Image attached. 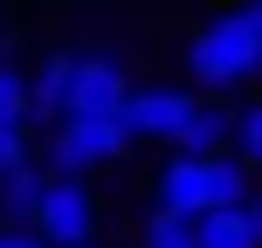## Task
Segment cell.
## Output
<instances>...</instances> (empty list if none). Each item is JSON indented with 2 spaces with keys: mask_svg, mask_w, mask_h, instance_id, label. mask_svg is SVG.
Listing matches in <instances>:
<instances>
[{
  "mask_svg": "<svg viewBox=\"0 0 262 248\" xmlns=\"http://www.w3.org/2000/svg\"><path fill=\"white\" fill-rule=\"evenodd\" d=\"M249 207V166L242 159H166L159 172V214L207 221V214Z\"/></svg>",
  "mask_w": 262,
  "mask_h": 248,
  "instance_id": "1",
  "label": "cell"
},
{
  "mask_svg": "<svg viewBox=\"0 0 262 248\" xmlns=\"http://www.w3.org/2000/svg\"><path fill=\"white\" fill-rule=\"evenodd\" d=\"M186 69H193V83H249L262 76V35L249 14H221V21H207L193 41H186Z\"/></svg>",
  "mask_w": 262,
  "mask_h": 248,
  "instance_id": "2",
  "label": "cell"
},
{
  "mask_svg": "<svg viewBox=\"0 0 262 248\" xmlns=\"http://www.w3.org/2000/svg\"><path fill=\"white\" fill-rule=\"evenodd\" d=\"M124 152H131V138H124L118 118H104V124L69 118V124H55V138H49V166H55V179H90L97 166H118Z\"/></svg>",
  "mask_w": 262,
  "mask_h": 248,
  "instance_id": "3",
  "label": "cell"
},
{
  "mask_svg": "<svg viewBox=\"0 0 262 248\" xmlns=\"http://www.w3.org/2000/svg\"><path fill=\"white\" fill-rule=\"evenodd\" d=\"M35 235L49 248H90L97 241V200H90V186L83 179H55L49 200H41V214H35Z\"/></svg>",
  "mask_w": 262,
  "mask_h": 248,
  "instance_id": "4",
  "label": "cell"
},
{
  "mask_svg": "<svg viewBox=\"0 0 262 248\" xmlns=\"http://www.w3.org/2000/svg\"><path fill=\"white\" fill-rule=\"evenodd\" d=\"M193 104H200V97L172 90V83H145V90L124 97L118 124H124V138H180L186 118H193Z\"/></svg>",
  "mask_w": 262,
  "mask_h": 248,
  "instance_id": "5",
  "label": "cell"
},
{
  "mask_svg": "<svg viewBox=\"0 0 262 248\" xmlns=\"http://www.w3.org/2000/svg\"><path fill=\"white\" fill-rule=\"evenodd\" d=\"M124 97H131L124 69L104 62V55H83V62H76V90H69V118L104 124V118H118V110H124ZM69 118H62V124H69Z\"/></svg>",
  "mask_w": 262,
  "mask_h": 248,
  "instance_id": "6",
  "label": "cell"
},
{
  "mask_svg": "<svg viewBox=\"0 0 262 248\" xmlns=\"http://www.w3.org/2000/svg\"><path fill=\"white\" fill-rule=\"evenodd\" d=\"M172 145H180V159H228V145H235V110L193 104V118H186V131Z\"/></svg>",
  "mask_w": 262,
  "mask_h": 248,
  "instance_id": "7",
  "label": "cell"
},
{
  "mask_svg": "<svg viewBox=\"0 0 262 248\" xmlns=\"http://www.w3.org/2000/svg\"><path fill=\"white\" fill-rule=\"evenodd\" d=\"M49 186H55V172H41L35 159H28L21 172H7V179H0V214H7V221H21V228H35V214H41V200H49Z\"/></svg>",
  "mask_w": 262,
  "mask_h": 248,
  "instance_id": "8",
  "label": "cell"
},
{
  "mask_svg": "<svg viewBox=\"0 0 262 248\" xmlns=\"http://www.w3.org/2000/svg\"><path fill=\"white\" fill-rule=\"evenodd\" d=\"M76 62H83V55L55 49L49 62L35 69V118H55V124L69 118V90H76Z\"/></svg>",
  "mask_w": 262,
  "mask_h": 248,
  "instance_id": "9",
  "label": "cell"
},
{
  "mask_svg": "<svg viewBox=\"0 0 262 248\" xmlns=\"http://www.w3.org/2000/svg\"><path fill=\"white\" fill-rule=\"evenodd\" d=\"M193 248H255L249 235V214H207V221H193Z\"/></svg>",
  "mask_w": 262,
  "mask_h": 248,
  "instance_id": "10",
  "label": "cell"
},
{
  "mask_svg": "<svg viewBox=\"0 0 262 248\" xmlns=\"http://www.w3.org/2000/svg\"><path fill=\"white\" fill-rule=\"evenodd\" d=\"M28 110H35V83H28L21 69L0 62V131H7V124H28Z\"/></svg>",
  "mask_w": 262,
  "mask_h": 248,
  "instance_id": "11",
  "label": "cell"
},
{
  "mask_svg": "<svg viewBox=\"0 0 262 248\" xmlns=\"http://www.w3.org/2000/svg\"><path fill=\"white\" fill-rule=\"evenodd\" d=\"M235 159L242 166H262V97L235 110Z\"/></svg>",
  "mask_w": 262,
  "mask_h": 248,
  "instance_id": "12",
  "label": "cell"
},
{
  "mask_svg": "<svg viewBox=\"0 0 262 248\" xmlns=\"http://www.w3.org/2000/svg\"><path fill=\"white\" fill-rule=\"evenodd\" d=\"M145 248H193V221H180V214H152V221H145Z\"/></svg>",
  "mask_w": 262,
  "mask_h": 248,
  "instance_id": "13",
  "label": "cell"
},
{
  "mask_svg": "<svg viewBox=\"0 0 262 248\" xmlns=\"http://www.w3.org/2000/svg\"><path fill=\"white\" fill-rule=\"evenodd\" d=\"M21 166H28V131L7 124V131H0V179H7V172H21Z\"/></svg>",
  "mask_w": 262,
  "mask_h": 248,
  "instance_id": "14",
  "label": "cell"
},
{
  "mask_svg": "<svg viewBox=\"0 0 262 248\" xmlns=\"http://www.w3.org/2000/svg\"><path fill=\"white\" fill-rule=\"evenodd\" d=\"M0 248H49V241H41L35 228H7V235H0Z\"/></svg>",
  "mask_w": 262,
  "mask_h": 248,
  "instance_id": "15",
  "label": "cell"
},
{
  "mask_svg": "<svg viewBox=\"0 0 262 248\" xmlns=\"http://www.w3.org/2000/svg\"><path fill=\"white\" fill-rule=\"evenodd\" d=\"M242 214H249V235H255V248H262V193H249V207H242Z\"/></svg>",
  "mask_w": 262,
  "mask_h": 248,
  "instance_id": "16",
  "label": "cell"
},
{
  "mask_svg": "<svg viewBox=\"0 0 262 248\" xmlns=\"http://www.w3.org/2000/svg\"><path fill=\"white\" fill-rule=\"evenodd\" d=\"M242 14H249V21H255V35H262V7H242Z\"/></svg>",
  "mask_w": 262,
  "mask_h": 248,
  "instance_id": "17",
  "label": "cell"
},
{
  "mask_svg": "<svg viewBox=\"0 0 262 248\" xmlns=\"http://www.w3.org/2000/svg\"><path fill=\"white\" fill-rule=\"evenodd\" d=\"M0 221H7V214H0ZM0 235H7V228H0Z\"/></svg>",
  "mask_w": 262,
  "mask_h": 248,
  "instance_id": "18",
  "label": "cell"
}]
</instances>
